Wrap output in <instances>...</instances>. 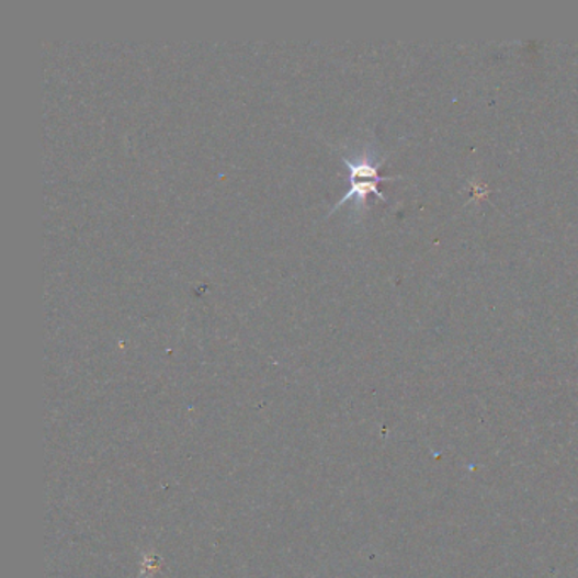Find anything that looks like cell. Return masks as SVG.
Instances as JSON below:
<instances>
[{
	"mask_svg": "<svg viewBox=\"0 0 578 578\" xmlns=\"http://www.w3.org/2000/svg\"><path fill=\"white\" fill-rule=\"evenodd\" d=\"M344 165L350 170V189L347 194L332 205V211L340 209L350 199H356L359 202H365L366 195L375 194L381 199L385 195L378 191V183L384 182V177L378 175V161L370 155H359V157H347L343 155Z\"/></svg>",
	"mask_w": 578,
	"mask_h": 578,
	"instance_id": "6da1fadb",
	"label": "cell"
}]
</instances>
